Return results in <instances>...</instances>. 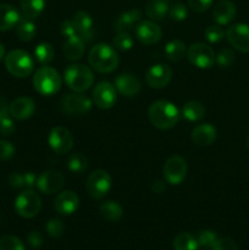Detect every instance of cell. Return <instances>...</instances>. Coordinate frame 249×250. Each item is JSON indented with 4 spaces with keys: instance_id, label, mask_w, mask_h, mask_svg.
Returning a JSON list of instances; mask_svg holds the SVG:
<instances>
[{
    "instance_id": "obj_8",
    "label": "cell",
    "mask_w": 249,
    "mask_h": 250,
    "mask_svg": "<svg viewBox=\"0 0 249 250\" xmlns=\"http://www.w3.org/2000/svg\"><path fill=\"white\" fill-rule=\"evenodd\" d=\"M111 177L105 170H95L88 176L85 182L87 193L94 199H102L111 188Z\"/></svg>"
},
{
    "instance_id": "obj_3",
    "label": "cell",
    "mask_w": 249,
    "mask_h": 250,
    "mask_svg": "<svg viewBox=\"0 0 249 250\" xmlns=\"http://www.w3.org/2000/svg\"><path fill=\"white\" fill-rule=\"evenodd\" d=\"M63 81L70 89L76 93H83L94 83V75L88 66L72 63L63 71Z\"/></svg>"
},
{
    "instance_id": "obj_29",
    "label": "cell",
    "mask_w": 249,
    "mask_h": 250,
    "mask_svg": "<svg viewBox=\"0 0 249 250\" xmlns=\"http://www.w3.org/2000/svg\"><path fill=\"white\" fill-rule=\"evenodd\" d=\"M99 211L100 215H102L105 220L111 222L119 221V220H121L122 215H124V209H122L121 205L117 202H111V200L103 203V204L100 205Z\"/></svg>"
},
{
    "instance_id": "obj_23",
    "label": "cell",
    "mask_w": 249,
    "mask_h": 250,
    "mask_svg": "<svg viewBox=\"0 0 249 250\" xmlns=\"http://www.w3.org/2000/svg\"><path fill=\"white\" fill-rule=\"evenodd\" d=\"M142 11L139 9H131L128 11H124L116 19L114 24V28L116 32H129L136 28L137 24L141 22Z\"/></svg>"
},
{
    "instance_id": "obj_5",
    "label": "cell",
    "mask_w": 249,
    "mask_h": 250,
    "mask_svg": "<svg viewBox=\"0 0 249 250\" xmlns=\"http://www.w3.org/2000/svg\"><path fill=\"white\" fill-rule=\"evenodd\" d=\"M5 67L15 77L24 78L33 72L34 61L27 51L16 49L5 55Z\"/></svg>"
},
{
    "instance_id": "obj_21",
    "label": "cell",
    "mask_w": 249,
    "mask_h": 250,
    "mask_svg": "<svg viewBox=\"0 0 249 250\" xmlns=\"http://www.w3.org/2000/svg\"><path fill=\"white\" fill-rule=\"evenodd\" d=\"M237 15V7L231 0H220L212 10V17L219 26L228 24Z\"/></svg>"
},
{
    "instance_id": "obj_17",
    "label": "cell",
    "mask_w": 249,
    "mask_h": 250,
    "mask_svg": "<svg viewBox=\"0 0 249 250\" xmlns=\"http://www.w3.org/2000/svg\"><path fill=\"white\" fill-rule=\"evenodd\" d=\"M80 198L72 190H63L56 195L54 200V209L60 215H71L78 209Z\"/></svg>"
},
{
    "instance_id": "obj_54",
    "label": "cell",
    "mask_w": 249,
    "mask_h": 250,
    "mask_svg": "<svg viewBox=\"0 0 249 250\" xmlns=\"http://www.w3.org/2000/svg\"><path fill=\"white\" fill-rule=\"evenodd\" d=\"M167 1H170V0H167Z\"/></svg>"
},
{
    "instance_id": "obj_49",
    "label": "cell",
    "mask_w": 249,
    "mask_h": 250,
    "mask_svg": "<svg viewBox=\"0 0 249 250\" xmlns=\"http://www.w3.org/2000/svg\"><path fill=\"white\" fill-rule=\"evenodd\" d=\"M37 176L34 175V172H26L23 175V181H24V187L29 188V189H32V188L34 187V186L37 185Z\"/></svg>"
},
{
    "instance_id": "obj_13",
    "label": "cell",
    "mask_w": 249,
    "mask_h": 250,
    "mask_svg": "<svg viewBox=\"0 0 249 250\" xmlns=\"http://www.w3.org/2000/svg\"><path fill=\"white\" fill-rule=\"evenodd\" d=\"M227 42L236 50L249 53V26L246 23H236L228 27L225 33Z\"/></svg>"
},
{
    "instance_id": "obj_31",
    "label": "cell",
    "mask_w": 249,
    "mask_h": 250,
    "mask_svg": "<svg viewBox=\"0 0 249 250\" xmlns=\"http://www.w3.org/2000/svg\"><path fill=\"white\" fill-rule=\"evenodd\" d=\"M37 33L36 24L32 20H27L22 17L21 21L16 26V34L20 41L31 42Z\"/></svg>"
},
{
    "instance_id": "obj_48",
    "label": "cell",
    "mask_w": 249,
    "mask_h": 250,
    "mask_svg": "<svg viewBox=\"0 0 249 250\" xmlns=\"http://www.w3.org/2000/svg\"><path fill=\"white\" fill-rule=\"evenodd\" d=\"M27 242L32 248H39L43 244V236L39 232L32 231L27 236Z\"/></svg>"
},
{
    "instance_id": "obj_22",
    "label": "cell",
    "mask_w": 249,
    "mask_h": 250,
    "mask_svg": "<svg viewBox=\"0 0 249 250\" xmlns=\"http://www.w3.org/2000/svg\"><path fill=\"white\" fill-rule=\"evenodd\" d=\"M217 131L212 125L203 124L198 125L193 128L190 133V139L194 144L199 146H208L216 141Z\"/></svg>"
},
{
    "instance_id": "obj_24",
    "label": "cell",
    "mask_w": 249,
    "mask_h": 250,
    "mask_svg": "<svg viewBox=\"0 0 249 250\" xmlns=\"http://www.w3.org/2000/svg\"><path fill=\"white\" fill-rule=\"evenodd\" d=\"M84 49L85 42L78 34L66 38L62 46L63 55L70 61H78L80 59H82L83 54H84Z\"/></svg>"
},
{
    "instance_id": "obj_43",
    "label": "cell",
    "mask_w": 249,
    "mask_h": 250,
    "mask_svg": "<svg viewBox=\"0 0 249 250\" xmlns=\"http://www.w3.org/2000/svg\"><path fill=\"white\" fill-rule=\"evenodd\" d=\"M15 155V146L9 141H0V161L10 160Z\"/></svg>"
},
{
    "instance_id": "obj_4",
    "label": "cell",
    "mask_w": 249,
    "mask_h": 250,
    "mask_svg": "<svg viewBox=\"0 0 249 250\" xmlns=\"http://www.w3.org/2000/svg\"><path fill=\"white\" fill-rule=\"evenodd\" d=\"M61 76L55 68L43 65L34 72L33 87L41 95L50 97L56 94L61 88Z\"/></svg>"
},
{
    "instance_id": "obj_40",
    "label": "cell",
    "mask_w": 249,
    "mask_h": 250,
    "mask_svg": "<svg viewBox=\"0 0 249 250\" xmlns=\"http://www.w3.org/2000/svg\"><path fill=\"white\" fill-rule=\"evenodd\" d=\"M168 16L173 21H185L188 17V10L185 4H182V2H176L168 10Z\"/></svg>"
},
{
    "instance_id": "obj_18",
    "label": "cell",
    "mask_w": 249,
    "mask_h": 250,
    "mask_svg": "<svg viewBox=\"0 0 249 250\" xmlns=\"http://www.w3.org/2000/svg\"><path fill=\"white\" fill-rule=\"evenodd\" d=\"M72 23L75 26L77 34L85 42H90L94 37V29H93V19L88 12L77 11L72 16Z\"/></svg>"
},
{
    "instance_id": "obj_14",
    "label": "cell",
    "mask_w": 249,
    "mask_h": 250,
    "mask_svg": "<svg viewBox=\"0 0 249 250\" xmlns=\"http://www.w3.org/2000/svg\"><path fill=\"white\" fill-rule=\"evenodd\" d=\"M172 80V70L165 63H156L153 65L145 73L146 84L154 89L165 88Z\"/></svg>"
},
{
    "instance_id": "obj_34",
    "label": "cell",
    "mask_w": 249,
    "mask_h": 250,
    "mask_svg": "<svg viewBox=\"0 0 249 250\" xmlns=\"http://www.w3.org/2000/svg\"><path fill=\"white\" fill-rule=\"evenodd\" d=\"M67 167L71 172L82 173L83 171L87 170L88 167L87 156L83 155L82 153L72 154V155L68 156L67 159Z\"/></svg>"
},
{
    "instance_id": "obj_33",
    "label": "cell",
    "mask_w": 249,
    "mask_h": 250,
    "mask_svg": "<svg viewBox=\"0 0 249 250\" xmlns=\"http://www.w3.org/2000/svg\"><path fill=\"white\" fill-rule=\"evenodd\" d=\"M34 56L41 65H48L54 60V48L50 43H41L34 49Z\"/></svg>"
},
{
    "instance_id": "obj_28",
    "label": "cell",
    "mask_w": 249,
    "mask_h": 250,
    "mask_svg": "<svg viewBox=\"0 0 249 250\" xmlns=\"http://www.w3.org/2000/svg\"><path fill=\"white\" fill-rule=\"evenodd\" d=\"M22 17L27 20H36L45 7V0H21Z\"/></svg>"
},
{
    "instance_id": "obj_12",
    "label": "cell",
    "mask_w": 249,
    "mask_h": 250,
    "mask_svg": "<svg viewBox=\"0 0 249 250\" xmlns=\"http://www.w3.org/2000/svg\"><path fill=\"white\" fill-rule=\"evenodd\" d=\"M48 143L56 154H67L73 148V137L66 127L56 126L49 133Z\"/></svg>"
},
{
    "instance_id": "obj_52",
    "label": "cell",
    "mask_w": 249,
    "mask_h": 250,
    "mask_svg": "<svg viewBox=\"0 0 249 250\" xmlns=\"http://www.w3.org/2000/svg\"><path fill=\"white\" fill-rule=\"evenodd\" d=\"M5 59V48L1 43H0V61Z\"/></svg>"
},
{
    "instance_id": "obj_26",
    "label": "cell",
    "mask_w": 249,
    "mask_h": 250,
    "mask_svg": "<svg viewBox=\"0 0 249 250\" xmlns=\"http://www.w3.org/2000/svg\"><path fill=\"white\" fill-rule=\"evenodd\" d=\"M168 10L170 6L167 0H149L145 6V15L150 20L160 21L168 14Z\"/></svg>"
},
{
    "instance_id": "obj_38",
    "label": "cell",
    "mask_w": 249,
    "mask_h": 250,
    "mask_svg": "<svg viewBox=\"0 0 249 250\" xmlns=\"http://www.w3.org/2000/svg\"><path fill=\"white\" fill-rule=\"evenodd\" d=\"M216 239H217V234L215 233L214 231H211V229H204V231H200L197 237L198 246L203 247V248L205 249H212Z\"/></svg>"
},
{
    "instance_id": "obj_30",
    "label": "cell",
    "mask_w": 249,
    "mask_h": 250,
    "mask_svg": "<svg viewBox=\"0 0 249 250\" xmlns=\"http://www.w3.org/2000/svg\"><path fill=\"white\" fill-rule=\"evenodd\" d=\"M172 247L175 250H197L198 241L189 232H182L173 238Z\"/></svg>"
},
{
    "instance_id": "obj_6",
    "label": "cell",
    "mask_w": 249,
    "mask_h": 250,
    "mask_svg": "<svg viewBox=\"0 0 249 250\" xmlns=\"http://www.w3.org/2000/svg\"><path fill=\"white\" fill-rule=\"evenodd\" d=\"M42 209L41 197L33 189L27 188L20 193L15 199V211L23 219L37 216Z\"/></svg>"
},
{
    "instance_id": "obj_50",
    "label": "cell",
    "mask_w": 249,
    "mask_h": 250,
    "mask_svg": "<svg viewBox=\"0 0 249 250\" xmlns=\"http://www.w3.org/2000/svg\"><path fill=\"white\" fill-rule=\"evenodd\" d=\"M9 107L10 104L7 103V100L5 98L0 97V121L2 119H5V117H7V115H9Z\"/></svg>"
},
{
    "instance_id": "obj_20",
    "label": "cell",
    "mask_w": 249,
    "mask_h": 250,
    "mask_svg": "<svg viewBox=\"0 0 249 250\" xmlns=\"http://www.w3.org/2000/svg\"><path fill=\"white\" fill-rule=\"evenodd\" d=\"M36 111V103L32 98L21 97L10 104L9 114L16 120H27Z\"/></svg>"
},
{
    "instance_id": "obj_45",
    "label": "cell",
    "mask_w": 249,
    "mask_h": 250,
    "mask_svg": "<svg viewBox=\"0 0 249 250\" xmlns=\"http://www.w3.org/2000/svg\"><path fill=\"white\" fill-rule=\"evenodd\" d=\"M15 131H16L15 122L10 117H5L0 121V133L2 136H11V134H14Z\"/></svg>"
},
{
    "instance_id": "obj_1",
    "label": "cell",
    "mask_w": 249,
    "mask_h": 250,
    "mask_svg": "<svg viewBox=\"0 0 249 250\" xmlns=\"http://www.w3.org/2000/svg\"><path fill=\"white\" fill-rule=\"evenodd\" d=\"M149 121L159 129H170L181 120V111L175 104L166 100H156L148 109Z\"/></svg>"
},
{
    "instance_id": "obj_47",
    "label": "cell",
    "mask_w": 249,
    "mask_h": 250,
    "mask_svg": "<svg viewBox=\"0 0 249 250\" xmlns=\"http://www.w3.org/2000/svg\"><path fill=\"white\" fill-rule=\"evenodd\" d=\"M9 185L11 186L15 189H20V188L24 187V181H23V175L19 172H12L9 176Z\"/></svg>"
},
{
    "instance_id": "obj_42",
    "label": "cell",
    "mask_w": 249,
    "mask_h": 250,
    "mask_svg": "<svg viewBox=\"0 0 249 250\" xmlns=\"http://www.w3.org/2000/svg\"><path fill=\"white\" fill-rule=\"evenodd\" d=\"M212 250H238L237 243L229 237H221L215 242Z\"/></svg>"
},
{
    "instance_id": "obj_44",
    "label": "cell",
    "mask_w": 249,
    "mask_h": 250,
    "mask_svg": "<svg viewBox=\"0 0 249 250\" xmlns=\"http://www.w3.org/2000/svg\"><path fill=\"white\" fill-rule=\"evenodd\" d=\"M214 0H188V5L195 12H204L211 7Z\"/></svg>"
},
{
    "instance_id": "obj_9",
    "label": "cell",
    "mask_w": 249,
    "mask_h": 250,
    "mask_svg": "<svg viewBox=\"0 0 249 250\" xmlns=\"http://www.w3.org/2000/svg\"><path fill=\"white\" fill-rule=\"evenodd\" d=\"M187 163L180 155H172L166 160L163 168L164 180L166 183L178 186L185 181L187 175Z\"/></svg>"
},
{
    "instance_id": "obj_41",
    "label": "cell",
    "mask_w": 249,
    "mask_h": 250,
    "mask_svg": "<svg viewBox=\"0 0 249 250\" xmlns=\"http://www.w3.org/2000/svg\"><path fill=\"white\" fill-rule=\"evenodd\" d=\"M205 38H207L208 42L212 44L220 43V42L224 39L225 32L219 24H214V26H209L207 29H205Z\"/></svg>"
},
{
    "instance_id": "obj_2",
    "label": "cell",
    "mask_w": 249,
    "mask_h": 250,
    "mask_svg": "<svg viewBox=\"0 0 249 250\" xmlns=\"http://www.w3.org/2000/svg\"><path fill=\"white\" fill-rule=\"evenodd\" d=\"M89 65L100 73H110L119 66L120 59L115 48L105 43L95 44L88 54Z\"/></svg>"
},
{
    "instance_id": "obj_39",
    "label": "cell",
    "mask_w": 249,
    "mask_h": 250,
    "mask_svg": "<svg viewBox=\"0 0 249 250\" xmlns=\"http://www.w3.org/2000/svg\"><path fill=\"white\" fill-rule=\"evenodd\" d=\"M45 229L51 238H59L62 236L63 231H65V225L60 219H51L46 224Z\"/></svg>"
},
{
    "instance_id": "obj_36",
    "label": "cell",
    "mask_w": 249,
    "mask_h": 250,
    "mask_svg": "<svg viewBox=\"0 0 249 250\" xmlns=\"http://www.w3.org/2000/svg\"><path fill=\"white\" fill-rule=\"evenodd\" d=\"M234 61H236V55H234L233 50H231L228 48H225L222 50H220L219 54L215 56V62L221 68L231 67L234 63Z\"/></svg>"
},
{
    "instance_id": "obj_32",
    "label": "cell",
    "mask_w": 249,
    "mask_h": 250,
    "mask_svg": "<svg viewBox=\"0 0 249 250\" xmlns=\"http://www.w3.org/2000/svg\"><path fill=\"white\" fill-rule=\"evenodd\" d=\"M185 54L186 44L182 41H180V39L170 41L165 45V55L167 58V60L176 62V61H180L185 56Z\"/></svg>"
},
{
    "instance_id": "obj_15",
    "label": "cell",
    "mask_w": 249,
    "mask_h": 250,
    "mask_svg": "<svg viewBox=\"0 0 249 250\" xmlns=\"http://www.w3.org/2000/svg\"><path fill=\"white\" fill-rule=\"evenodd\" d=\"M137 39L144 45H151L158 43L163 37L160 26L153 21H141L134 28Z\"/></svg>"
},
{
    "instance_id": "obj_19",
    "label": "cell",
    "mask_w": 249,
    "mask_h": 250,
    "mask_svg": "<svg viewBox=\"0 0 249 250\" xmlns=\"http://www.w3.org/2000/svg\"><path fill=\"white\" fill-rule=\"evenodd\" d=\"M115 88L121 95L127 98L136 97L141 92V81L131 73H122L115 80Z\"/></svg>"
},
{
    "instance_id": "obj_7",
    "label": "cell",
    "mask_w": 249,
    "mask_h": 250,
    "mask_svg": "<svg viewBox=\"0 0 249 250\" xmlns=\"http://www.w3.org/2000/svg\"><path fill=\"white\" fill-rule=\"evenodd\" d=\"M93 102L82 93H71L66 94L60 100V109L65 114L71 116H82L88 114L92 109Z\"/></svg>"
},
{
    "instance_id": "obj_10",
    "label": "cell",
    "mask_w": 249,
    "mask_h": 250,
    "mask_svg": "<svg viewBox=\"0 0 249 250\" xmlns=\"http://www.w3.org/2000/svg\"><path fill=\"white\" fill-rule=\"evenodd\" d=\"M187 58L193 66L203 70L212 67L215 62L214 50L204 43L192 44L187 51Z\"/></svg>"
},
{
    "instance_id": "obj_27",
    "label": "cell",
    "mask_w": 249,
    "mask_h": 250,
    "mask_svg": "<svg viewBox=\"0 0 249 250\" xmlns=\"http://www.w3.org/2000/svg\"><path fill=\"white\" fill-rule=\"evenodd\" d=\"M204 115L205 107L203 106L202 103L195 102V100L187 102L181 110V116H183V119L189 122L200 121L204 117Z\"/></svg>"
},
{
    "instance_id": "obj_35",
    "label": "cell",
    "mask_w": 249,
    "mask_h": 250,
    "mask_svg": "<svg viewBox=\"0 0 249 250\" xmlns=\"http://www.w3.org/2000/svg\"><path fill=\"white\" fill-rule=\"evenodd\" d=\"M112 45L117 50L127 51L133 46V38L129 32H117V34L112 39Z\"/></svg>"
},
{
    "instance_id": "obj_16",
    "label": "cell",
    "mask_w": 249,
    "mask_h": 250,
    "mask_svg": "<svg viewBox=\"0 0 249 250\" xmlns=\"http://www.w3.org/2000/svg\"><path fill=\"white\" fill-rule=\"evenodd\" d=\"M63 183H65V178L60 172L46 171V172H43L41 176H38L36 186L39 192L50 195L59 192L63 187Z\"/></svg>"
},
{
    "instance_id": "obj_46",
    "label": "cell",
    "mask_w": 249,
    "mask_h": 250,
    "mask_svg": "<svg viewBox=\"0 0 249 250\" xmlns=\"http://www.w3.org/2000/svg\"><path fill=\"white\" fill-rule=\"evenodd\" d=\"M60 32L63 37L68 38V37H72L75 34H77V31H76L75 26H73L72 21L71 20H66V21H62V23L60 24Z\"/></svg>"
},
{
    "instance_id": "obj_51",
    "label": "cell",
    "mask_w": 249,
    "mask_h": 250,
    "mask_svg": "<svg viewBox=\"0 0 249 250\" xmlns=\"http://www.w3.org/2000/svg\"><path fill=\"white\" fill-rule=\"evenodd\" d=\"M151 189H153V192L156 193V194H161V193L165 190V183H164L163 181H156V182H154L153 186H151Z\"/></svg>"
},
{
    "instance_id": "obj_53",
    "label": "cell",
    "mask_w": 249,
    "mask_h": 250,
    "mask_svg": "<svg viewBox=\"0 0 249 250\" xmlns=\"http://www.w3.org/2000/svg\"><path fill=\"white\" fill-rule=\"evenodd\" d=\"M247 148H248V150H249V136H248V138H247Z\"/></svg>"
},
{
    "instance_id": "obj_25",
    "label": "cell",
    "mask_w": 249,
    "mask_h": 250,
    "mask_svg": "<svg viewBox=\"0 0 249 250\" xmlns=\"http://www.w3.org/2000/svg\"><path fill=\"white\" fill-rule=\"evenodd\" d=\"M21 19V14L16 7L9 4H0V32L16 27Z\"/></svg>"
},
{
    "instance_id": "obj_37",
    "label": "cell",
    "mask_w": 249,
    "mask_h": 250,
    "mask_svg": "<svg viewBox=\"0 0 249 250\" xmlns=\"http://www.w3.org/2000/svg\"><path fill=\"white\" fill-rule=\"evenodd\" d=\"M0 250H24V244L16 236L7 234L0 237Z\"/></svg>"
},
{
    "instance_id": "obj_11",
    "label": "cell",
    "mask_w": 249,
    "mask_h": 250,
    "mask_svg": "<svg viewBox=\"0 0 249 250\" xmlns=\"http://www.w3.org/2000/svg\"><path fill=\"white\" fill-rule=\"evenodd\" d=\"M117 99V90L115 85L107 81L98 83L94 87L92 93V102L94 103L95 106L99 109L106 110L110 109L115 105Z\"/></svg>"
}]
</instances>
